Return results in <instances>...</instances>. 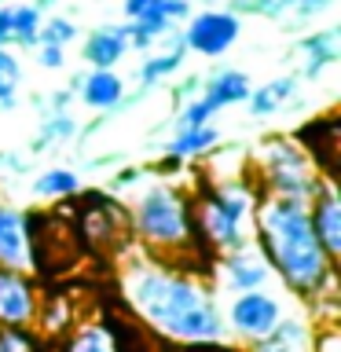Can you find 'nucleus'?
Masks as SVG:
<instances>
[{
  "mask_svg": "<svg viewBox=\"0 0 341 352\" xmlns=\"http://www.w3.org/2000/svg\"><path fill=\"white\" fill-rule=\"evenodd\" d=\"M77 191H81V176L74 169H63V165L44 169L37 180H33V195L37 198H70Z\"/></svg>",
  "mask_w": 341,
  "mask_h": 352,
  "instance_id": "23",
  "label": "nucleus"
},
{
  "mask_svg": "<svg viewBox=\"0 0 341 352\" xmlns=\"http://www.w3.org/2000/svg\"><path fill=\"white\" fill-rule=\"evenodd\" d=\"M44 26V11L33 0H15L11 4V44L19 48H37Z\"/></svg>",
  "mask_w": 341,
  "mask_h": 352,
  "instance_id": "21",
  "label": "nucleus"
},
{
  "mask_svg": "<svg viewBox=\"0 0 341 352\" xmlns=\"http://www.w3.org/2000/svg\"><path fill=\"white\" fill-rule=\"evenodd\" d=\"M162 0H125V19L132 22V19H140V15H147L151 8H158Z\"/></svg>",
  "mask_w": 341,
  "mask_h": 352,
  "instance_id": "32",
  "label": "nucleus"
},
{
  "mask_svg": "<svg viewBox=\"0 0 341 352\" xmlns=\"http://www.w3.org/2000/svg\"><path fill=\"white\" fill-rule=\"evenodd\" d=\"M19 85H22V59L11 48H0V107L19 103Z\"/></svg>",
  "mask_w": 341,
  "mask_h": 352,
  "instance_id": "24",
  "label": "nucleus"
},
{
  "mask_svg": "<svg viewBox=\"0 0 341 352\" xmlns=\"http://www.w3.org/2000/svg\"><path fill=\"white\" fill-rule=\"evenodd\" d=\"M316 352H341V338L334 323H319V334H316Z\"/></svg>",
  "mask_w": 341,
  "mask_h": 352,
  "instance_id": "31",
  "label": "nucleus"
},
{
  "mask_svg": "<svg viewBox=\"0 0 341 352\" xmlns=\"http://www.w3.org/2000/svg\"><path fill=\"white\" fill-rule=\"evenodd\" d=\"M213 279H217V290L231 297V294H246V290H272L275 275L268 268V261L261 257V250L253 242H246L239 250L220 253Z\"/></svg>",
  "mask_w": 341,
  "mask_h": 352,
  "instance_id": "8",
  "label": "nucleus"
},
{
  "mask_svg": "<svg viewBox=\"0 0 341 352\" xmlns=\"http://www.w3.org/2000/svg\"><path fill=\"white\" fill-rule=\"evenodd\" d=\"M294 92H297L294 77H275V81L253 88V92L246 96V107H250L253 118H272V114H279V110L290 103Z\"/></svg>",
  "mask_w": 341,
  "mask_h": 352,
  "instance_id": "19",
  "label": "nucleus"
},
{
  "mask_svg": "<svg viewBox=\"0 0 341 352\" xmlns=\"http://www.w3.org/2000/svg\"><path fill=\"white\" fill-rule=\"evenodd\" d=\"M37 63L44 66V70H63L66 48H55V44H37Z\"/></svg>",
  "mask_w": 341,
  "mask_h": 352,
  "instance_id": "30",
  "label": "nucleus"
},
{
  "mask_svg": "<svg viewBox=\"0 0 341 352\" xmlns=\"http://www.w3.org/2000/svg\"><path fill=\"white\" fill-rule=\"evenodd\" d=\"M125 99V81L118 70H88L81 81V103L88 110H114Z\"/></svg>",
  "mask_w": 341,
  "mask_h": 352,
  "instance_id": "17",
  "label": "nucleus"
},
{
  "mask_svg": "<svg viewBox=\"0 0 341 352\" xmlns=\"http://www.w3.org/2000/svg\"><path fill=\"white\" fill-rule=\"evenodd\" d=\"M220 143V129L217 125H198V129H176V136L169 140L165 147V158L169 165H180V162H195V158H206Z\"/></svg>",
  "mask_w": 341,
  "mask_h": 352,
  "instance_id": "16",
  "label": "nucleus"
},
{
  "mask_svg": "<svg viewBox=\"0 0 341 352\" xmlns=\"http://www.w3.org/2000/svg\"><path fill=\"white\" fill-rule=\"evenodd\" d=\"M253 231H257L253 246L268 261L272 275L286 290H294L301 301L312 305L316 316L323 305L338 301V272L312 231L308 202H301V198H279V195H257Z\"/></svg>",
  "mask_w": 341,
  "mask_h": 352,
  "instance_id": "2",
  "label": "nucleus"
},
{
  "mask_svg": "<svg viewBox=\"0 0 341 352\" xmlns=\"http://www.w3.org/2000/svg\"><path fill=\"white\" fill-rule=\"evenodd\" d=\"M63 352H121L114 330L99 319H85V323H74L66 330Z\"/></svg>",
  "mask_w": 341,
  "mask_h": 352,
  "instance_id": "18",
  "label": "nucleus"
},
{
  "mask_svg": "<svg viewBox=\"0 0 341 352\" xmlns=\"http://www.w3.org/2000/svg\"><path fill=\"white\" fill-rule=\"evenodd\" d=\"M70 41H77V26L66 15H52L41 26V41L37 44H55V48H66Z\"/></svg>",
  "mask_w": 341,
  "mask_h": 352,
  "instance_id": "25",
  "label": "nucleus"
},
{
  "mask_svg": "<svg viewBox=\"0 0 341 352\" xmlns=\"http://www.w3.org/2000/svg\"><path fill=\"white\" fill-rule=\"evenodd\" d=\"M213 118H217V110L206 103L202 96H195L191 103H187L180 110V118H176V129H198V125H213Z\"/></svg>",
  "mask_w": 341,
  "mask_h": 352,
  "instance_id": "26",
  "label": "nucleus"
},
{
  "mask_svg": "<svg viewBox=\"0 0 341 352\" xmlns=\"http://www.w3.org/2000/svg\"><path fill=\"white\" fill-rule=\"evenodd\" d=\"M129 224H132V235L143 242V250H151L147 257H158V261L180 257L195 242L191 202L169 180H147L132 195Z\"/></svg>",
  "mask_w": 341,
  "mask_h": 352,
  "instance_id": "3",
  "label": "nucleus"
},
{
  "mask_svg": "<svg viewBox=\"0 0 341 352\" xmlns=\"http://www.w3.org/2000/svg\"><path fill=\"white\" fill-rule=\"evenodd\" d=\"M0 48H11V4H0Z\"/></svg>",
  "mask_w": 341,
  "mask_h": 352,
  "instance_id": "33",
  "label": "nucleus"
},
{
  "mask_svg": "<svg viewBox=\"0 0 341 352\" xmlns=\"http://www.w3.org/2000/svg\"><path fill=\"white\" fill-rule=\"evenodd\" d=\"M308 220H312V231L323 253L338 264L341 261V195L330 176H323V184L308 198Z\"/></svg>",
  "mask_w": 341,
  "mask_h": 352,
  "instance_id": "12",
  "label": "nucleus"
},
{
  "mask_svg": "<svg viewBox=\"0 0 341 352\" xmlns=\"http://www.w3.org/2000/svg\"><path fill=\"white\" fill-rule=\"evenodd\" d=\"M184 44H180V33L173 37V48L169 52H154V55H147V59L140 63V70H136V81L140 85H147V88H154V85H162L165 77H173L176 70H180V63H184Z\"/></svg>",
  "mask_w": 341,
  "mask_h": 352,
  "instance_id": "22",
  "label": "nucleus"
},
{
  "mask_svg": "<svg viewBox=\"0 0 341 352\" xmlns=\"http://www.w3.org/2000/svg\"><path fill=\"white\" fill-rule=\"evenodd\" d=\"M253 92V81H250V74H242L235 70V66H224V70H217L213 77L206 81L202 88V99L209 107L217 110H228V107H239V103H246V96Z\"/></svg>",
  "mask_w": 341,
  "mask_h": 352,
  "instance_id": "15",
  "label": "nucleus"
},
{
  "mask_svg": "<svg viewBox=\"0 0 341 352\" xmlns=\"http://www.w3.org/2000/svg\"><path fill=\"white\" fill-rule=\"evenodd\" d=\"M253 169H257V184L264 195L279 198H308L316 195V187L323 184L316 165V154L301 147L290 136H268L253 154Z\"/></svg>",
  "mask_w": 341,
  "mask_h": 352,
  "instance_id": "5",
  "label": "nucleus"
},
{
  "mask_svg": "<svg viewBox=\"0 0 341 352\" xmlns=\"http://www.w3.org/2000/svg\"><path fill=\"white\" fill-rule=\"evenodd\" d=\"M48 4H55V0H37V8L44 11V8H48Z\"/></svg>",
  "mask_w": 341,
  "mask_h": 352,
  "instance_id": "34",
  "label": "nucleus"
},
{
  "mask_svg": "<svg viewBox=\"0 0 341 352\" xmlns=\"http://www.w3.org/2000/svg\"><path fill=\"white\" fill-rule=\"evenodd\" d=\"M37 250H33V224L30 213L0 198V268L33 272Z\"/></svg>",
  "mask_w": 341,
  "mask_h": 352,
  "instance_id": "9",
  "label": "nucleus"
},
{
  "mask_svg": "<svg viewBox=\"0 0 341 352\" xmlns=\"http://www.w3.org/2000/svg\"><path fill=\"white\" fill-rule=\"evenodd\" d=\"M121 297L132 316L176 345H217L228 338L217 290L176 261H129L121 268Z\"/></svg>",
  "mask_w": 341,
  "mask_h": 352,
  "instance_id": "1",
  "label": "nucleus"
},
{
  "mask_svg": "<svg viewBox=\"0 0 341 352\" xmlns=\"http://www.w3.org/2000/svg\"><path fill=\"white\" fill-rule=\"evenodd\" d=\"M220 316H224V334H231L250 349L286 316V301L275 290H246V294H231L228 305L220 308Z\"/></svg>",
  "mask_w": 341,
  "mask_h": 352,
  "instance_id": "6",
  "label": "nucleus"
},
{
  "mask_svg": "<svg viewBox=\"0 0 341 352\" xmlns=\"http://www.w3.org/2000/svg\"><path fill=\"white\" fill-rule=\"evenodd\" d=\"M129 52H132L129 48V33H125V26H114V22L92 30L85 37V48H81L85 63L92 66V70H114Z\"/></svg>",
  "mask_w": 341,
  "mask_h": 352,
  "instance_id": "14",
  "label": "nucleus"
},
{
  "mask_svg": "<svg viewBox=\"0 0 341 352\" xmlns=\"http://www.w3.org/2000/svg\"><path fill=\"white\" fill-rule=\"evenodd\" d=\"M41 316V290L30 279V272L0 268V327L30 330Z\"/></svg>",
  "mask_w": 341,
  "mask_h": 352,
  "instance_id": "10",
  "label": "nucleus"
},
{
  "mask_svg": "<svg viewBox=\"0 0 341 352\" xmlns=\"http://www.w3.org/2000/svg\"><path fill=\"white\" fill-rule=\"evenodd\" d=\"M253 206H257V187L246 180H220L213 191L202 195L195 209V228L217 253L239 250L250 242V224H253Z\"/></svg>",
  "mask_w": 341,
  "mask_h": 352,
  "instance_id": "4",
  "label": "nucleus"
},
{
  "mask_svg": "<svg viewBox=\"0 0 341 352\" xmlns=\"http://www.w3.org/2000/svg\"><path fill=\"white\" fill-rule=\"evenodd\" d=\"M187 15H191V0H162L158 8H151L147 15L125 22V33H129V48L136 52H151L158 41H169L176 37V26H184Z\"/></svg>",
  "mask_w": 341,
  "mask_h": 352,
  "instance_id": "11",
  "label": "nucleus"
},
{
  "mask_svg": "<svg viewBox=\"0 0 341 352\" xmlns=\"http://www.w3.org/2000/svg\"><path fill=\"white\" fill-rule=\"evenodd\" d=\"M301 55H305V74L308 77H319L327 66H334L338 55H341L338 30H316L312 37H305L301 41Z\"/></svg>",
  "mask_w": 341,
  "mask_h": 352,
  "instance_id": "20",
  "label": "nucleus"
},
{
  "mask_svg": "<svg viewBox=\"0 0 341 352\" xmlns=\"http://www.w3.org/2000/svg\"><path fill=\"white\" fill-rule=\"evenodd\" d=\"M319 323L305 312H286L261 341H253L250 352H316Z\"/></svg>",
  "mask_w": 341,
  "mask_h": 352,
  "instance_id": "13",
  "label": "nucleus"
},
{
  "mask_svg": "<svg viewBox=\"0 0 341 352\" xmlns=\"http://www.w3.org/2000/svg\"><path fill=\"white\" fill-rule=\"evenodd\" d=\"M11 4H15V0H11Z\"/></svg>",
  "mask_w": 341,
  "mask_h": 352,
  "instance_id": "36",
  "label": "nucleus"
},
{
  "mask_svg": "<svg viewBox=\"0 0 341 352\" xmlns=\"http://www.w3.org/2000/svg\"><path fill=\"white\" fill-rule=\"evenodd\" d=\"M206 4H217V0H206Z\"/></svg>",
  "mask_w": 341,
  "mask_h": 352,
  "instance_id": "35",
  "label": "nucleus"
},
{
  "mask_svg": "<svg viewBox=\"0 0 341 352\" xmlns=\"http://www.w3.org/2000/svg\"><path fill=\"white\" fill-rule=\"evenodd\" d=\"M330 8H334V0H286V11H294L297 19H316Z\"/></svg>",
  "mask_w": 341,
  "mask_h": 352,
  "instance_id": "29",
  "label": "nucleus"
},
{
  "mask_svg": "<svg viewBox=\"0 0 341 352\" xmlns=\"http://www.w3.org/2000/svg\"><path fill=\"white\" fill-rule=\"evenodd\" d=\"M0 352H41L33 330L22 327H0Z\"/></svg>",
  "mask_w": 341,
  "mask_h": 352,
  "instance_id": "27",
  "label": "nucleus"
},
{
  "mask_svg": "<svg viewBox=\"0 0 341 352\" xmlns=\"http://www.w3.org/2000/svg\"><path fill=\"white\" fill-rule=\"evenodd\" d=\"M77 132V121L70 114H48V121H44V129H41V136H48V140H66V136H74Z\"/></svg>",
  "mask_w": 341,
  "mask_h": 352,
  "instance_id": "28",
  "label": "nucleus"
},
{
  "mask_svg": "<svg viewBox=\"0 0 341 352\" xmlns=\"http://www.w3.org/2000/svg\"><path fill=\"white\" fill-rule=\"evenodd\" d=\"M242 37V19L231 8H202L191 11L187 22L180 26V44L184 52H195L202 59H220L235 48V41Z\"/></svg>",
  "mask_w": 341,
  "mask_h": 352,
  "instance_id": "7",
  "label": "nucleus"
}]
</instances>
